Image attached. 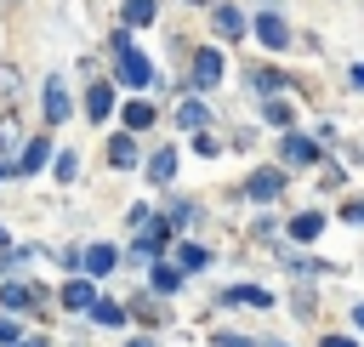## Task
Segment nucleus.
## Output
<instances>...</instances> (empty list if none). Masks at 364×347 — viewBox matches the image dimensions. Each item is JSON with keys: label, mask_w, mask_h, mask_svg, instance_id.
<instances>
[{"label": "nucleus", "mask_w": 364, "mask_h": 347, "mask_svg": "<svg viewBox=\"0 0 364 347\" xmlns=\"http://www.w3.org/2000/svg\"><path fill=\"white\" fill-rule=\"evenodd\" d=\"M324 347H358L353 336H324Z\"/></svg>", "instance_id": "24"}, {"label": "nucleus", "mask_w": 364, "mask_h": 347, "mask_svg": "<svg viewBox=\"0 0 364 347\" xmlns=\"http://www.w3.org/2000/svg\"><path fill=\"white\" fill-rule=\"evenodd\" d=\"M165 239H171V222H148V233H142V250L154 256V250H165Z\"/></svg>", "instance_id": "14"}, {"label": "nucleus", "mask_w": 364, "mask_h": 347, "mask_svg": "<svg viewBox=\"0 0 364 347\" xmlns=\"http://www.w3.org/2000/svg\"><path fill=\"white\" fill-rule=\"evenodd\" d=\"M0 245H6V228H0Z\"/></svg>", "instance_id": "31"}, {"label": "nucleus", "mask_w": 364, "mask_h": 347, "mask_svg": "<svg viewBox=\"0 0 364 347\" xmlns=\"http://www.w3.org/2000/svg\"><path fill=\"white\" fill-rule=\"evenodd\" d=\"M193 80H199V85H216V80H222V51H199V57H193Z\"/></svg>", "instance_id": "6"}, {"label": "nucleus", "mask_w": 364, "mask_h": 347, "mask_svg": "<svg viewBox=\"0 0 364 347\" xmlns=\"http://www.w3.org/2000/svg\"><path fill=\"white\" fill-rule=\"evenodd\" d=\"M91 313H97V324H114V330L125 324V307L119 301H91Z\"/></svg>", "instance_id": "15"}, {"label": "nucleus", "mask_w": 364, "mask_h": 347, "mask_svg": "<svg viewBox=\"0 0 364 347\" xmlns=\"http://www.w3.org/2000/svg\"><path fill=\"white\" fill-rule=\"evenodd\" d=\"M171 171H176V154H171V148H159V154L148 159V176H154V182H171Z\"/></svg>", "instance_id": "13"}, {"label": "nucleus", "mask_w": 364, "mask_h": 347, "mask_svg": "<svg viewBox=\"0 0 364 347\" xmlns=\"http://www.w3.org/2000/svg\"><path fill=\"white\" fill-rule=\"evenodd\" d=\"M74 171H80V159H74V154H57V176H63V182H68V176H74Z\"/></svg>", "instance_id": "22"}, {"label": "nucleus", "mask_w": 364, "mask_h": 347, "mask_svg": "<svg viewBox=\"0 0 364 347\" xmlns=\"http://www.w3.org/2000/svg\"><path fill=\"white\" fill-rule=\"evenodd\" d=\"M347 222H364V199H358V205H347Z\"/></svg>", "instance_id": "25"}, {"label": "nucleus", "mask_w": 364, "mask_h": 347, "mask_svg": "<svg viewBox=\"0 0 364 347\" xmlns=\"http://www.w3.org/2000/svg\"><path fill=\"white\" fill-rule=\"evenodd\" d=\"M210 23H216V34H222V40L245 34V17H239V6H216V11H210Z\"/></svg>", "instance_id": "5"}, {"label": "nucleus", "mask_w": 364, "mask_h": 347, "mask_svg": "<svg viewBox=\"0 0 364 347\" xmlns=\"http://www.w3.org/2000/svg\"><path fill=\"white\" fill-rule=\"evenodd\" d=\"M63 307H91V279H68L63 284Z\"/></svg>", "instance_id": "12"}, {"label": "nucleus", "mask_w": 364, "mask_h": 347, "mask_svg": "<svg viewBox=\"0 0 364 347\" xmlns=\"http://www.w3.org/2000/svg\"><path fill=\"white\" fill-rule=\"evenodd\" d=\"M267 119H273V125H290V119H296V108H290L284 97H273V102H267Z\"/></svg>", "instance_id": "18"}, {"label": "nucleus", "mask_w": 364, "mask_h": 347, "mask_svg": "<svg viewBox=\"0 0 364 347\" xmlns=\"http://www.w3.org/2000/svg\"><path fill=\"white\" fill-rule=\"evenodd\" d=\"M46 154H51V142H46V137H34V142L23 148V159H17V171H40V165H46Z\"/></svg>", "instance_id": "11"}, {"label": "nucleus", "mask_w": 364, "mask_h": 347, "mask_svg": "<svg viewBox=\"0 0 364 347\" xmlns=\"http://www.w3.org/2000/svg\"><path fill=\"white\" fill-rule=\"evenodd\" d=\"M131 347H154V341H148V336H142V341H131Z\"/></svg>", "instance_id": "30"}, {"label": "nucleus", "mask_w": 364, "mask_h": 347, "mask_svg": "<svg viewBox=\"0 0 364 347\" xmlns=\"http://www.w3.org/2000/svg\"><path fill=\"white\" fill-rule=\"evenodd\" d=\"M85 267H91V273H108V267H114V250H108V245H91Z\"/></svg>", "instance_id": "17"}, {"label": "nucleus", "mask_w": 364, "mask_h": 347, "mask_svg": "<svg viewBox=\"0 0 364 347\" xmlns=\"http://www.w3.org/2000/svg\"><path fill=\"white\" fill-rule=\"evenodd\" d=\"M119 17H125L131 28H142V23H154V17H159V6H154V0H125V6H119Z\"/></svg>", "instance_id": "7"}, {"label": "nucleus", "mask_w": 364, "mask_h": 347, "mask_svg": "<svg viewBox=\"0 0 364 347\" xmlns=\"http://www.w3.org/2000/svg\"><path fill=\"white\" fill-rule=\"evenodd\" d=\"M318 228H324V216H318V210H307V216H296V222H290V233H296V239H313Z\"/></svg>", "instance_id": "16"}, {"label": "nucleus", "mask_w": 364, "mask_h": 347, "mask_svg": "<svg viewBox=\"0 0 364 347\" xmlns=\"http://www.w3.org/2000/svg\"><path fill=\"white\" fill-rule=\"evenodd\" d=\"M176 119H182V125H193V131H199V125H205V108H199V102H182V114H176Z\"/></svg>", "instance_id": "20"}, {"label": "nucleus", "mask_w": 364, "mask_h": 347, "mask_svg": "<svg viewBox=\"0 0 364 347\" xmlns=\"http://www.w3.org/2000/svg\"><path fill=\"white\" fill-rule=\"evenodd\" d=\"M154 119H159L154 102H125V125H131V131H142V125H154Z\"/></svg>", "instance_id": "10"}, {"label": "nucleus", "mask_w": 364, "mask_h": 347, "mask_svg": "<svg viewBox=\"0 0 364 347\" xmlns=\"http://www.w3.org/2000/svg\"><path fill=\"white\" fill-rule=\"evenodd\" d=\"M0 301H6V307H28V284H6Z\"/></svg>", "instance_id": "19"}, {"label": "nucleus", "mask_w": 364, "mask_h": 347, "mask_svg": "<svg viewBox=\"0 0 364 347\" xmlns=\"http://www.w3.org/2000/svg\"><path fill=\"white\" fill-rule=\"evenodd\" d=\"M279 188H284V171H273V165L267 171H250V199H273Z\"/></svg>", "instance_id": "4"}, {"label": "nucleus", "mask_w": 364, "mask_h": 347, "mask_svg": "<svg viewBox=\"0 0 364 347\" xmlns=\"http://www.w3.org/2000/svg\"><path fill=\"white\" fill-rule=\"evenodd\" d=\"M182 267H205V250L199 245H182Z\"/></svg>", "instance_id": "23"}, {"label": "nucleus", "mask_w": 364, "mask_h": 347, "mask_svg": "<svg viewBox=\"0 0 364 347\" xmlns=\"http://www.w3.org/2000/svg\"><path fill=\"white\" fill-rule=\"evenodd\" d=\"M154 290H176V267H154Z\"/></svg>", "instance_id": "21"}, {"label": "nucleus", "mask_w": 364, "mask_h": 347, "mask_svg": "<svg viewBox=\"0 0 364 347\" xmlns=\"http://www.w3.org/2000/svg\"><path fill=\"white\" fill-rule=\"evenodd\" d=\"M108 159H114V165H136V137H131V131H119V137L108 142Z\"/></svg>", "instance_id": "9"}, {"label": "nucleus", "mask_w": 364, "mask_h": 347, "mask_svg": "<svg viewBox=\"0 0 364 347\" xmlns=\"http://www.w3.org/2000/svg\"><path fill=\"white\" fill-rule=\"evenodd\" d=\"M353 324H358V330H364V301H358V307H353Z\"/></svg>", "instance_id": "28"}, {"label": "nucleus", "mask_w": 364, "mask_h": 347, "mask_svg": "<svg viewBox=\"0 0 364 347\" xmlns=\"http://www.w3.org/2000/svg\"><path fill=\"white\" fill-rule=\"evenodd\" d=\"M353 85H364V63H358V68H353Z\"/></svg>", "instance_id": "29"}, {"label": "nucleus", "mask_w": 364, "mask_h": 347, "mask_svg": "<svg viewBox=\"0 0 364 347\" xmlns=\"http://www.w3.org/2000/svg\"><path fill=\"white\" fill-rule=\"evenodd\" d=\"M216 347H245V341L239 336H216Z\"/></svg>", "instance_id": "27"}, {"label": "nucleus", "mask_w": 364, "mask_h": 347, "mask_svg": "<svg viewBox=\"0 0 364 347\" xmlns=\"http://www.w3.org/2000/svg\"><path fill=\"white\" fill-rule=\"evenodd\" d=\"M279 154H284V165H313V159H318V142H313V137H296V131H290V137L279 142Z\"/></svg>", "instance_id": "2"}, {"label": "nucleus", "mask_w": 364, "mask_h": 347, "mask_svg": "<svg viewBox=\"0 0 364 347\" xmlns=\"http://www.w3.org/2000/svg\"><path fill=\"white\" fill-rule=\"evenodd\" d=\"M256 34H262V46H273V51H284V46H290V28H284V17H279V11H256Z\"/></svg>", "instance_id": "1"}, {"label": "nucleus", "mask_w": 364, "mask_h": 347, "mask_svg": "<svg viewBox=\"0 0 364 347\" xmlns=\"http://www.w3.org/2000/svg\"><path fill=\"white\" fill-rule=\"evenodd\" d=\"M11 336H17V324H11V319H0V341H11Z\"/></svg>", "instance_id": "26"}, {"label": "nucleus", "mask_w": 364, "mask_h": 347, "mask_svg": "<svg viewBox=\"0 0 364 347\" xmlns=\"http://www.w3.org/2000/svg\"><path fill=\"white\" fill-rule=\"evenodd\" d=\"M68 114V85H63V74H51L46 80V119H63Z\"/></svg>", "instance_id": "3"}, {"label": "nucleus", "mask_w": 364, "mask_h": 347, "mask_svg": "<svg viewBox=\"0 0 364 347\" xmlns=\"http://www.w3.org/2000/svg\"><path fill=\"white\" fill-rule=\"evenodd\" d=\"M108 108H114V85H91V97H85V114H91V119H108Z\"/></svg>", "instance_id": "8"}]
</instances>
